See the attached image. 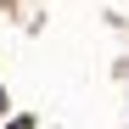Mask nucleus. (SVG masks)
I'll return each mask as SVG.
<instances>
[{
    "label": "nucleus",
    "mask_w": 129,
    "mask_h": 129,
    "mask_svg": "<svg viewBox=\"0 0 129 129\" xmlns=\"http://www.w3.org/2000/svg\"><path fill=\"white\" fill-rule=\"evenodd\" d=\"M11 129H28V118H17V123H11Z\"/></svg>",
    "instance_id": "1"
}]
</instances>
